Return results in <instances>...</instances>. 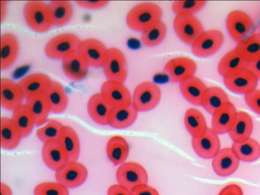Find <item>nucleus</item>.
<instances>
[{"mask_svg": "<svg viewBox=\"0 0 260 195\" xmlns=\"http://www.w3.org/2000/svg\"><path fill=\"white\" fill-rule=\"evenodd\" d=\"M88 171L84 165L76 161H68L55 171L56 182L67 188H73L82 185L86 180Z\"/></svg>", "mask_w": 260, "mask_h": 195, "instance_id": "6e6552de", "label": "nucleus"}, {"mask_svg": "<svg viewBox=\"0 0 260 195\" xmlns=\"http://www.w3.org/2000/svg\"><path fill=\"white\" fill-rule=\"evenodd\" d=\"M245 100L248 106L260 115V89H255L245 94Z\"/></svg>", "mask_w": 260, "mask_h": 195, "instance_id": "37998d69", "label": "nucleus"}, {"mask_svg": "<svg viewBox=\"0 0 260 195\" xmlns=\"http://www.w3.org/2000/svg\"><path fill=\"white\" fill-rule=\"evenodd\" d=\"M246 69L260 79V55L248 60Z\"/></svg>", "mask_w": 260, "mask_h": 195, "instance_id": "de8ad7c7", "label": "nucleus"}, {"mask_svg": "<svg viewBox=\"0 0 260 195\" xmlns=\"http://www.w3.org/2000/svg\"><path fill=\"white\" fill-rule=\"evenodd\" d=\"M51 81L46 74L36 73L23 77L17 83L26 99L37 93L46 92Z\"/></svg>", "mask_w": 260, "mask_h": 195, "instance_id": "4be33fe9", "label": "nucleus"}, {"mask_svg": "<svg viewBox=\"0 0 260 195\" xmlns=\"http://www.w3.org/2000/svg\"><path fill=\"white\" fill-rule=\"evenodd\" d=\"M179 83L180 89L184 98L192 104L201 106L203 95L208 87L205 83L194 75Z\"/></svg>", "mask_w": 260, "mask_h": 195, "instance_id": "5701e85b", "label": "nucleus"}, {"mask_svg": "<svg viewBox=\"0 0 260 195\" xmlns=\"http://www.w3.org/2000/svg\"><path fill=\"white\" fill-rule=\"evenodd\" d=\"M231 148L240 160L251 162L260 157V144L251 137L242 142H234Z\"/></svg>", "mask_w": 260, "mask_h": 195, "instance_id": "72a5a7b5", "label": "nucleus"}, {"mask_svg": "<svg viewBox=\"0 0 260 195\" xmlns=\"http://www.w3.org/2000/svg\"><path fill=\"white\" fill-rule=\"evenodd\" d=\"M19 49L16 37L11 33H5L1 37V68L6 70L16 60Z\"/></svg>", "mask_w": 260, "mask_h": 195, "instance_id": "393cba45", "label": "nucleus"}, {"mask_svg": "<svg viewBox=\"0 0 260 195\" xmlns=\"http://www.w3.org/2000/svg\"><path fill=\"white\" fill-rule=\"evenodd\" d=\"M107 80L123 83L127 75V63L123 52L119 49H108L106 60L103 66Z\"/></svg>", "mask_w": 260, "mask_h": 195, "instance_id": "0eeeda50", "label": "nucleus"}, {"mask_svg": "<svg viewBox=\"0 0 260 195\" xmlns=\"http://www.w3.org/2000/svg\"><path fill=\"white\" fill-rule=\"evenodd\" d=\"M46 93L51 112L58 114L66 109L68 104V96L61 84L56 81H52Z\"/></svg>", "mask_w": 260, "mask_h": 195, "instance_id": "c756f323", "label": "nucleus"}, {"mask_svg": "<svg viewBox=\"0 0 260 195\" xmlns=\"http://www.w3.org/2000/svg\"><path fill=\"white\" fill-rule=\"evenodd\" d=\"M118 184L129 190L134 187L147 184L148 176L145 169L140 164L133 161L122 163L116 171Z\"/></svg>", "mask_w": 260, "mask_h": 195, "instance_id": "39448f33", "label": "nucleus"}, {"mask_svg": "<svg viewBox=\"0 0 260 195\" xmlns=\"http://www.w3.org/2000/svg\"><path fill=\"white\" fill-rule=\"evenodd\" d=\"M78 51L89 66L103 67L108 49L100 40L89 38L81 41Z\"/></svg>", "mask_w": 260, "mask_h": 195, "instance_id": "1a4fd4ad", "label": "nucleus"}, {"mask_svg": "<svg viewBox=\"0 0 260 195\" xmlns=\"http://www.w3.org/2000/svg\"><path fill=\"white\" fill-rule=\"evenodd\" d=\"M248 60L233 49L227 52L220 59L218 71L223 77L236 74L246 69Z\"/></svg>", "mask_w": 260, "mask_h": 195, "instance_id": "a878e982", "label": "nucleus"}, {"mask_svg": "<svg viewBox=\"0 0 260 195\" xmlns=\"http://www.w3.org/2000/svg\"><path fill=\"white\" fill-rule=\"evenodd\" d=\"M162 16L160 7L152 2H144L134 7L126 16L130 28L142 32L159 22Z\"/></svg>", "mask_w": 260, "mask_h": 195, "instance_id": "f257e3e1", "label": "nucleus"}, {"mask_svg": "<svg viewBox=\"0 0 260 195\" xmlns=\"http://www.w3.org/2000/svg\"><path fill=\"white\" fill-rule=\"evenodd\" d=\"M166 33V25L164 22L160 21L143 31L141 34V40L145 45L148 47H154L162 42Z\"/></svg>", "mask_w": 260, "mask_h": 195, "instance_id": "58836bf2", "label": "nucleus"}, {"mask_svg": "<svg viewBox=\"0 0 260 195\" xmlns=\"http://www.w3.org/2000/svg\"><path fill=\"white\" fill-rule=\"evenodd\" d=\"M25 105L32 114L36 126L46 123L51 111L46 92L37 93L26 98Z\"/></svg>", "mask_w": 260, "mask_h": 195, "instance_id": "b1692460", "label": "nucleus"}, {"mask_svg": "<svg viewBox=\"0 0 260 195\" xmlns=\"http://www.w3.org/2000/svg\"><path fill=\"white\" fill-rule=\"evenodd\" d=\"M42 156L46 165L55 171L69 161L67 155L58 141L44 143L42 149Z\"/></svg>", "mask_w": 260, "mask_h": 195, "instance_id": "aec40b11", "label": "nucleus"}, {"mask_svg": "<svg viewBox=\"0 0 260 195\" xmlns=\"http://www.w3.org/2000/svg\"><path fill=\"white\" fill-rule=\"evenodd\" d=\"M63 125L57 120L49 119L46 124L37 130L38 138L44 143L58 141Z\"/></svg>", "mask_w": 260, "mask_h": 195, "instance_id": "ea45409f", "label": "nucleus"}, {"mask_svg": "<svg viewBox=\"0 0 260 195\" xmlns=\"http://www.w3.org/2000/svg\"><path fill=\"white\" fill-rule=\"evenodd\" d=\"M235 49L247 60L260 55V33L254 34L238 43Z\"/></svg>", "mask_w": 260, "mask_h": 195, "instance_id": "4c0bfd02", "label": "nucleus"}, {"mask_svg": "<svg viewBox=\"0 0 260 195\" xmlns=\"http://www.w3.org/2000/svg\"><path fill=\"white\" fill-rule=\"evenodd\" d=\"M223 40V34L219 30L204 31L191 45L192 53L196 56L201 57L210 56L219 49Z\"/></svg>", "mask_w": 260, "mask_h": 195, "instance_id": "9d476101", "label": "nucleus"}, {"mask_svg": "<svg viewBox=\"0 0 260 195\" xmlns=\"http://www.w3.org/2000/svg\"><path fill=\"white\" fill-rule=\"evenodd\" d=\"M23 93L18 83L12 80L1 79V104L4 108L13 111L23 105Z\"/></svg>", "mask_w": 260, "mask_h": 195, "instance_id": "dca6fc26", "label": "nucleus"}, {"mask_svg": "<svg viewBox=\"0 0 260 195\" xmlns=\"http://www.w3.org/2000/svg\"><path fill=\"white\" fill-rule=\"evenodd\" d=\"M203 1H176L172 4V9L177 15H192L205 5Z\"/></svg>", "mask_w": 260, "mask_h": 195, "instance_id": "79ce46f5", "label": "nucleus"}, {"mask_svg": "<svg viewBox=\"0 0 260 195\" xmlns=\"http://www.w3.org/2000/svg\"><path fill=\"white\" fill-rule=\"evenodd\" d=\"M87 111L91 118L102 125L109 124L113 107L101 92L93 94L87 103Z\"/></svg>", "mask_w": 260, "mask_h": 195, "instance_id": "6ab92c4d", "label": "nucleus"}, {"mask_svg": "<svg viewBox=\"0 0 260 195\" xmlns=\"http://www.w3.org/2000/svg\"><path fill=\"white\" fill-rule=\"evenodd\" d=\"M218 134L208 127L205 133L199 137H192V147L198 155L205 159L213 158L220 149Z\"/></svg>", "mask_w": 260, "mask_h": 195, "instance_id": "ddd939ff", "label": "nucleus"}, {"mask_svg": "<svg viewBox=\"0 0 260 195\" xmlns=\"http://www.w3.org/2000/svg\"><path fill=\"white\" fill-rule=\"evenodd\" d=\"M253 127V120L250 115L243 111H238L229 134L234 142H242L250 138Z\"/></svg>", "mask_w": 260, "mask_h": 195, "instance_id": "bb28decb", "label": "nucleus"}, {"mask_svg": "<svg viewBox=\"0 0 260 195\" xmlns=\"http://www.w3.org/2000/svg\"><path fill=\"white\" fill-rule=\"evenodd\" d=\"M223 82L231 91L245 94L256 88L258 79L245 69L233 75L224 77Z\"/></svg>", "mask_w": 260, "mask_h": 195, "instance_id": "2eb2a0df", "label": "nucleus"}, {"mask_svg": "<svg viewBox=\"0 0 260 195\" xmlns=\"http://www.w3.org/2000/svg\"><path fill=\"white\" fill-rule=\"evenodd\" d=\"M132 195H159L157 190L147 184L138 185L131 190Z\"/></svg>", "mask_w": 260, "mask_h": 195, "instance_id": "c03bdc74", "label": "nucleus"}, {"mask_svg": "<svg viewBox=\"0 0 260 195\" xmlns=\"http://www.w3.org/2000/svg\"><path fill=\"white\" fill-rule=\"evenodd\" d=\"M66 153L69 161H76L80 151V144L75 131L69 125H64L58 140Z\"/></svg>", "mask_w": 260, "mask_h": 195, "instance_id": "cd10ccee", "label": "nucleus"}, {"mask_svg": "<svg viewBox=\"0 0 260 195\" xmlns=\"http://www.w3.org/2000/svg\"><path fill=\"white\" fill-rule=\"evenodd\" d=\"M108 157L115 165L121 164L126 159L129 153L127 142L120 136H114L108 141L106 145Z\"/></svg>", "mask_w": 260, "mask_h": 195, "instance_id": "2f4dec72", "label": "nucleus"}, {"mask_svg": "<svg viewBox=\"0 0 260 195\" xmlns=\"http://www.w3.org/2000/svg\"><path fill=\"white\" fill-rule=\"evenodd\" d=\"M21 135L11 118L1 119V145L5 149H12L19 143Z\"/></svg>", "mask_w": 260, "mask_h": 195, "instance_id": "473e14b6", "label": "nucleus"}, {"mask_svg": "<svg viewBox=\"0 0 260 195\" xmlns=\"http://www.w3.org/2000/svg\"><path fill=\"white\" fill-rule=\"evenodd\" d=\"M35 195H69L68 188L57 182H44L34 189Z\"/></svg>", "mask_w": 260, "mask_h": 195, "instance_id": "a19ab883", "label": "nucleus"}, {"mask_svg": "<svg viewBox=\"0 0 260 195\" xmlns=\"http://www.w3.org/2000/svg\"><path fill=\"white\" fill-rule=\"evenodd\" d=\"M138 112L133 103L124 107L113 108L108 124L115 128H126L136 120Z\"/></svg>", "mask_w": 260, "mask_h": 195, "instance_id": "c85d7f7f", "label": "nucleus"}, {"mask_svg": "<svg viewBox=\"0 0 260 195\" xmlns=\"http://www.w3.org/2000/svg\"><path fill=\"white\" fill-rule=\"evenodd\" d=\"M11 119L19 131L22 138L29 135L36 125L32 114L25 104L13 111Z\"/></svg>", "mask_w": 260, "mask_h": 195, "instance_id": "e433bc0d", "label": "nucleus"}, {"mask_svg": "<svg viewBox=\"0 0 260 195\" xmlns=\"http://www.w3.org/2000/svg\"><path fill=\"white\" fill-rule=\"evenodd\" d=\"M174 27L179 38L191 45L205 31L200 21L193 15H177Z\"/></svg>", "mask_w": 260, "mask_h": 195, "instance_id": "423d86ee", "label": "nucleus"}, {"mask_svg": "<svg viewBox=\"0 0 260 195\" xmlns=\"http://www.w3.org/2000/svg\"><path fill=\"white\" fill-rule=\"evenodd\" d=\"M7 2L6 1H1V21H2L7 13Z\"/></svg>", "mask_w": 260, "mask_h": 195, "instance_id": "3c124183", "label": "nucleus"}, {"mask_svg": "<svg viewBox=\"0 0 260 195\" xmlns=\"http://www.w3.org/2000/svg\"><path fill=\"white\" fill-rule=\"evenodd\" d=\"M62 60L63 70L69 78L80 81L85 78L89 66L78 51L69 53Z\"/></svg>", "mask_w": 260, "mask_h": 195, "instance_id": "412c9836", "label": "nucleus"}, {"mask_svg": "<svg viewBox=\"0 0 260 195\" xmlns=\"http://www.w3.org/2000/svg\"><path fill=\"white\" fill-rule=\"evenodd\" d=\"M24 14L28 25L37 32H46L53 25L48 4L43 1L27 2L24 8Z\"/></svg>", "mask_w": 260, "mask_h": 195, "instance_id": "f03ea898", "label": "nucleus"}, {"mask_svg": "<svg viewBox=\"0 0 260 195\" xmlns=\"http://www.w3.org/2000/svg\"><path fill=\"white\" fill-rule=\"evenodd\" d=\"M218 195H243V191L238 184L231 183L224 186Z\"/></svg>", "mask_w": 260, "mask_h": 195, "instance_id": "49530a36", "label": "nucleus"}, {"mask_svg": "<svg viewBox=\"0 0 260 195\" xmlns=\"http://www.w3.org/2000/svg\"><path fill=\"white\" fill-rule=\"evenodd\" d=\"M226 92L217 86L207 87L203 97L202 105L212 115L226 103L230 102Z\"/></svg>", "mask_w": 260, "mask_h": 195, "instance_id": "7c9ffc66", "label": "nucleus"}, {"mask_svg": "<svg viewBox=\"0 0 260 195\" xmlns=\"http://www.w3.org/2000/svg\"><path fill=\"white\" fill-rule=\"evenodd\" d=\"M81 41L72 33H62L51 39L46 44L45 52L54 59H62L66 55L78 51Z\"/></svg>", "mask_w": 260, "mask_h": 195, "instance_id": "7ed1b4c3", "label": "nucleus"}, {"mask_svg": "<svg viewBox=\"0 0 260 195\" xmlns=\"http://www.w3.org/2000/svg\"><path fill=\"white\" fill-rule=\"evenodd\" d=\"M161 98L158 86L151 81H144L135 88L132 103L138 111H148L155 108Z\"/></svg>", "mask_w": 260, "mask_h": 195, "instance_id": "20e7f679", "label": "nucleus"}, {"mask_svg": "<svg viewBox=\"0 0 260 195\" xmlns=\"http://www.w3.org/2000/svg\"><path fill=\"white\" fill-rule=\"evenodd\" d=\"M53 25L61 26L68 23L74 12L72 3L68 1H52L48 4Z\"/></svg>", "mask_w": 260, "mask_h": 195, "instance_id": "c9c22d12", "label": "nucleus"}, {"mask_svg": "<svg viewBox=\"0 0 260 195\" xmlns=\"http://www.w3.org/2000/svg\"><path fill=\"white\" fill-rule=\"evenodd\" d=\"M1 195H12V191L10 187L2 182L1 184Z\"/></svg>", "mask_w": 260, "mask_h": 195, "instance_id": "8fccbe9b", "label": "nucleus"}, {"mask_svg": "<svg viewBox=\"0 0 260 195\" xmlns=\"http://www.w3.org/2000/svg\"><path fill=\"white\" fill-rule=\"evenodd\" d=\"M239 164L240 160L231 147L220 149L212 160V166L214 172L222 177L233 174L238 169Z\"/></svg>", "mask_w": 260, "mask_h": 195, "instance_id": "f3484780", "label": "nucleus"}, {"mask_svg": "<svg viewBox=\"0 0 260 195\" xmlns=\"http://www.w3.org/2000/svg\"><path fill=\"white\" fill-rule=\"evenodd\" d=\"M226 23L230 35L239 43L246 39L253 25L251 18L240 10L231 12L227 16Z\"/></svg>", "mask_w": 260, "mask_h": 195, "instance_id": "f8f14e48", "label": "nucleus"}, {"mask_svg": "<svg viewBox=\"0 0 260 195\" xmlns=\"http://www.w3.org/2000/svg\"><path fill=\"white\" fill-rule=\"evenodd\" d=\"M184 122L186 129L192 137L202 136L208 128L204 115L194 108H190L186 111Z\"/></svg>", "mask_w": 260, "mask_h": 195, "instance_id": "f704fd0d", "label": "nucleus"}, {"mask_svg": "<svg viewBox=\"0 0 260 195\" xmlns=\"http://www.w3.org/2000/svg\"><path fill=\"white\" fill-rule=\"evenodd\" d=\"M197 69L195 62L186 57H177L170 60L164 72L172 82H180L194 75Z\"/></svg>", "mask_w": 260, "mask_h": 195, "instance_id": "4468645a", "label": "nucleus"}, {"mask_svg": "<svg viewBox=\"0 0 260 195\" xmlns=\"http://www.w3.org/2000/svg\"><path fill=\"white\" fill-rule=\"evenodd\" d=\"M107 195H132L131 190L119 184L111 185L107 191Z\"/></svg>", "mask_w": 260, "mask_h": 195, "instance_id": "09e8293b", "label": "nucleus"}, {"mask_svg": "<svg viewBox=\"0 0 260 195\" xmlns=\"http://www.w3.org/2000/svg\"><path fill=\"white\" fill-rule=\"evenodd\" d=\"M101 93L113 108L132 103L131 93L122 83L107 80L101 86Z\"/></svg>", "mask_w": 260, "mask_h": 195, "instance_id": "9b49d317", "label": "nucleus"}, {"mask_svg": "<svg viewBox=\"0 0 260 195\" xmlns=\"http://www.w3.org/2000/svg\"><path fill=\"white\" fill-rule=\"evenodd\" d=\"M237 112L232 102L226 103L212 114L211 128L217 134L229 133L234 123Z\"/></svg>", "mask_w": 260, "mask_h": 195, "instance_id": "a211bd4d", "label": "nucleus"}, {"mask_svg": "<svg viewBox=\"0 0 260 195\" xmlns=\"http://www.w3.org/2000/svg\"><path fill=\"white\" fill-rule=\"evenodd\" d=\"M76 2L81 7L92 10H96L101 9L106 6L109 3V1H77Z\"/></svg>", "mask_w": 260, "mask_h": 195, "instance_id": "a18cd8bd", "label": "nucleus"}]
</instances>
